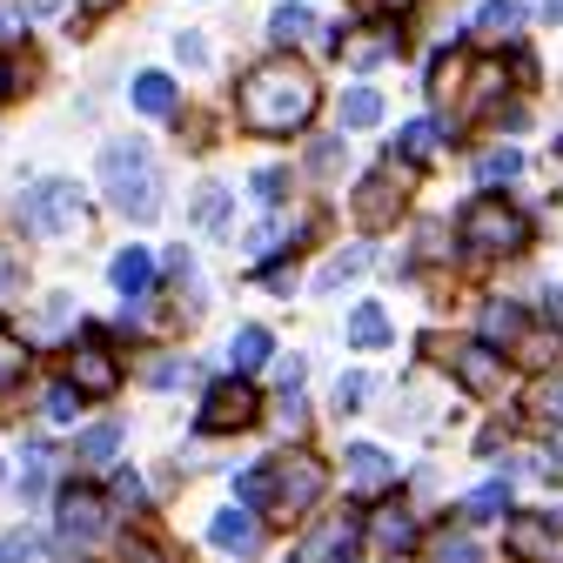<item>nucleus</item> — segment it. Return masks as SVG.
Here are the masks:
<instances>
[{
    "instance_id": "c03bdc74",
    "label": "nucleus",
    "mask_w": 563,
    "mask_h": 563,
    "mask_svg": "<svg viewBox=\"0 0 563 563\" xmlns=\"http://www.w3.org/2000/svg\"><path fill=\"white\" fill-rule=\"evenodd\" d=\"M8 289H21V262L0 249V296H8Z\"/></svg>"
},
{
    "instance_id": "7ed1b4c3",
    "label": "nucleus",
    "mask_w": 563,
    "mask_h": 563,
    "mask_svg": "<svg viewBox=\"0 0 563 563\" xmlns=\"http://www.w3.org/2000/svg\"><path fill=\"white\" fill-rule=\"evenodd\" d=\"M21 222L34 229V235H81L88 229V195L75 188V181H34L27 195H21Z\"/></svg>"
},
{
    "instance_id": "9d476101",
    "label": "nucleus",
    "mask_w": 563,
    "mask_h": 563,
    "mask_svg": "<svg viewBox=\"0 0 563 563\" xmlns=\"http://www.w3.org/2000/svg\"><path fill=\"white\" fill-rule=\"evenodd\" d=\"M510 550L530 556V563H563V523H550V517H517V523H510Z\"/></svg>"
},
{
    "instance_id": "72a5a7b5",
    "label": "nucleus",
    "mask_w": 563,
    "mask_h": 563,
    "mask_svg": "<svg viewBox=\"0 0 563 563\" xmlns=\"http://www.w3.org/2000/svg\"><path fill=\"white\" fill-rule=\"evenodd\" d=\"M437 563H483V550H476L470 537H443V543H437Z\"/></svg>"
},
{
    "instance_id": "79ce46f5",
    "label": "nucleus",
    "mask_w": 563,
    "mask_h": 563,
    "mask_svg": "<svg viewBox=\"0 0 563 563\" xmlns=\"http://www.w3.org/2000/svg\"><path fill=\"white\" fill-rule=\"evenodd\" d=\"M175 47H181V60H188V67H201V60H208V41H201V34H181Z\"/></svg>"
},
{
    "instance_id": "cd10ccee",
    "label": "nucleus",
    "mask_w": 563,
    "mask_h": 563,
    "mask_svg": "<svg viewBox=\"0 0 563 563\" xmlns=\"http://www.w3.org/2000/svg\"><path fill=\"white\" fill-rule=\"evenodd\" d=\"M376 543H383V550H409V543H416V523H409L402 510H383V517H376Z\"/></svg>"
},
{
    "instance_id": "b1692460",
    "label": "nucleus",
    "mask_w": 563,
    "mask_h": 563,
    "mask_svg": "<svg viewBox=\"0 0 563 563\" xmlns=\"http://www.w3.org/2000/svg\"><path fill=\"white\" fill-rule=\"evenodd\" d=\"M383 121V95L376 88H349L342 95V128H376Z\"/></svg>"
},
{
    "instance_id": "423d86ee",
    "label": "nucleus",
    "mask_w": 563,
    "mask_h": 563,
    "mask_svg": "<svg viewBox=\"0 0 563 563\" xmlns=\"http://www.w3.org/2000/svg\"><path fill=\"white\" fill-rule=\"evenodd\" d=\"M249 422H255V389H249L242 376H229V383L208 389V402H201V430H208V437H222V430H249Z\"/></svg>"
},
{
    "instance_id": "ddd939ff",
    "label": "nucleus",
    "mask_w": 563,
    "mask_h": 563,
    "mask_svg": "<svg viewBox=\"0 0 563 563\" xmlns=\"http://www.w3.org/2000/svg\"><path fill=\"white\" fill-rule=\"evenodd\" d=\"M523 329H530V322H523V309H517V302H483V335H476V342H489V349L504 356V349H517V342H523Z\"/></svg>"
},
{
    "instance_id": "4468645a",
    "label": "nucleus",
    "mask_w": 563,
    "mask_h": 563,
    "mask_svg": "<svg viewBox=\"0 0 563 563\" xmlns=\"http://www.w3.org/2000/svg\"><path fill=\"white\" fill-rule=\"evenodd\" d=\"M108 275H114V289L134 302V296L155 289V255H148V249H121V255L108 262Z\"/></svg>"
},
{
    "instance_id": "473e14b6",
    "label": "nucleus",
    "mask_w": 563,
    "mask_h": 563,
    "mask_svg": "<svg viewBox=\"0 0 563 563\" xmlns=\"http://www.w3.org/2000/svg\"><path fill=\"white\" fill-rule=\"evenodd\" d=\"M363 21H383V14H409V8H422V0H349Z\"/></svg>"
},
{
    "instance_id": "a211bd4d",
    "label": "nucleus",
    "mask_w": 563,
    "mask_h": 563,
    "mask_svg": "<svg viewBox=\"0 0 563 563\" xmlns=\"http://www.w3.org/2000/svg\"><path fill=\"white\" fill-rule=\"evenodd\" d=\"M396 476V463L376 450V443H356V450H349V483H356V489H383Z\"/></svg>"
},
{
    "instance_id": "58836bf2",
    "label": "nucleus",
    "mask_w": 563,
    "mask_h": 563,
    "mask_svg": "<svg viewBox=\"0 0 563 563\" xmlns=\"http://www.w3.org/2000/svg\"><path fill=\"white\" fill-rule=\"evenodd\" d=\"M363 389H369V376H342V383H335V409H356Z\"/></svg>"
},
{
    "instance_id": "6e6552de",
    "label": "nucleus",
    "mask_w": 563,
    "mask_h": 563,
    "mask_svg": "<svg viewBox=\"0 0 563 563\" xmlns=\"http://www.w3.org/2000/svg\"><path fill=\"white\" fill-rule=\"evenodd\" d=\"M456 383L470 389V396H497L504 389V356L489 342H463L456 349Z\"/></svg>"
},
{
    "instance_id": "39448f33",
    "label": "nucleus",
    "mask_w": 563,
    "mask_h": 563,
    "mask_svg": "<svg viewBox=\"0 0 563 563\" xmlns=\"http://www.w3.org/2000/svg\"><path fill=\"white\" fill-rule=\"evenodd\" d=\"M463 242H470L476 255H517V249L530 242V229H523L517 208H504V201H476L470 216H463Z\"/></svg>"
},
{
    "instance_id": "20e7f679",
    "label": "nucleus",
    "mask_w": 563,
    "mask_h": 563,
    "mask_svg": "<svg viewBox=\"0 0 563 563\" xmlns=\"http://www.w3.org/2000/svg\"><path fill=\"white\" fill-rule=\"evenodd\" d=\"M262 470H268V489H262V504H268L275 517H302V510L322 497V463H316L309 450L282 456V463H262Z\"/></svg>"
},
{
    "instance_id": "2eb2a0df",
    "label": "nucleus",
    "mask_w": 563,
    "mask_h": 563,
    "mask_svg": "<svg viewBox=\"0 0 563 563\" xmlns=\"http://www.w3.org/2000/svg\"><path fill=\"white\" fill-rule=\"evenodd\" d=\"M335 47H342V60H349V67H383V60L402 47V34H396V27H376V34H342Z\"/></svg>"
},
{
    "instance_id": "412c9836",
    "label": "nucleus",
    "mask_w": 563,
    "mask_h": 563,
    "mask_svg": "<svg viewBox=\"0 0 563 563\" xmlns=\"http://www.w3.org/2000/svg\"><path fill=\"white\" fill-rule=\"evenodd\" d=\"M517 175H523V155H517V148H489V155L476 162V181H483V188H510Z\"/></svg>"
},
{
    "instance_id": "4be33fe9",
    "label": "nucleus",
    "mask_w": 563,
    "mask_h": 563,
    "mask_svg": "<svg viewBox=\"0 0 563 563\" xmlns=\"http://www.w3.org/2000/svg\"><path fill=\"white\" fill-rule=\"evenodd\" d=\"M268 349H275L268 329L249 322V329H235V342H229V363H235V369H262V363H268Z\"/></svg>"
},
{
    "instance_id": "f257e3e1",
    "label": "nucleus",
    "mask_w": 563,
    "mask_h": 563,
    "mask_svg": "<svg viewBox=\"0 0 563 563\" xmlns=\"http://www.w3.org/2000/svg\"><path fill=\"white\" fill-rule=\"evenodd\" d=\"M316 101H322V88H316V75H309L302 60H262V67H249L242 88H235V114L255 134H296V128H309Z\"/></svg>"
},
{
    "instance_id": "4c0bfd02",
    "label": "nucleus",
    "mask_w": 563,
    "mask_h": 563,
    "mask_svg": "<svg viewBox=\"0 0 563 563\" xmlns=\"http://www.w3.org/2000/svg\"><path fill=\"white\" fill-rule=\"evenodd\" d=\"M148 383H155V389H175V383H188V363H175V356H162V363L148 369Z\"/></svg>"
},
{
    "instance_id": "bb28decb",
    "label": "nucleus",
    "mask_w": 563,
    "mask_h": 563,
    "mask_svg": "<svg viewBox=\"0 0 563 563\" xmlns=\"http://www.w3.org/2000/svg\"><path fill=\"white\" fill-rule=\"evenodd\" d=\"M21 369H27V342L0 329V389H14V383H21Z\"/></svg>"
},
{
    "instance_id": "c85d7f7f",
    "label": "nucleus",
    "mask_w": 563,
    "mask_h": 563,
    "mask_svg": "<svg viewBox=\"0 0 563 563\" xmlns=\"http://www.w3.org/2000/svg\"><path fill=\"white\" fill-rule=\"evenodd\" d=\"M114 443H121V430H114V422L88 430V437H81V463H108V456H114Z\"/></svg>"
},
{
    "instance_id": "dca6fc26",
    "label": "nucleus",
    "mask_w": 563,
    "mask_h": 563,
    "mask_svg": "<svg viewBox=\"0 0 563 563\" xmlns=\"http://www.w3.org/2000/svg\"><path fill=\"white\" fill-rule=\"evenodd\" d=\"M349 556H356V523H322L302 543V563H349Z\"/></svg>"
},
{
    "instance_id": "a19ab883",
    "label": "nucleus",
    "mask_w": 563,
    "mask_h": 563,
    "mask_svg": "<svg viewBox=\"0 0 563 563\" xmlns=\"http://www.w3.org/2000/svg\"><path fill=\"white\" fill-rule=\"evenodd\" d=\"M34 556V537H0V563H27Z\"/></svg>"
},
{
    "instance_id": "aec40b11",
    "label": "nucleus",
    "mask_w": 563,
    "mask_h": 563,
    "mask_svg": "<svg viewBox=\"0 0 563 563\" xmlns=\"http://www.w3.org/2000/svg\"><path fill=\"white\" fill-rule=\"evenodd\" d=\"M175 101H181V88H175L168 75H141V81H134V108L148 114V121H155V114H175Z\"/></svg>"
},
{
    "instance_id": "7c9ffc66",
    "label": "nucleus",
    "mask_w": 563,
    "mask_h": 563,
    "mask_svg": "<svg viewBox=\"0 0 563 563\" xmlns=\"http://www.w3.org/2000/svg\"><path fill=\"white\" fill-rule=\"evenodd\" d=\"M249 188H255V201H268V208H275L282 195H289V175H282V168H255V181H249Z\"/></svg>"
},
{
    "instance_id": "9b49d317",
    "label": "nucleus",
    "mask_w": 563,
    "mask_h": 563,
    "mask_svg": "<svg viewBox=\"0 0 563 563\" xmlns=\"http://www.w3.org/2000/svg\"><path fill=\"white\" fill-rule=\"evenodd\" d=\"M396 208H402V181H396V175H369V181L356 188V216H363V229H389Z\"/></svg>"
},
{
    "instance_id": "f8f14e48",
    "label": "nucleus",
    "mask_w": 563,
    "mask_h": 563,
    "mask_svg": "<svg viewBox=\"0 0 563 563\" xmlns=\"http://www.w3.org/2000/svg\"><path fill=\"white\" fill-rule=\"evenodd\" d=\"M208 543L229 550V556H255V550H262V530H255L249 510H222L216 523H208Z\"/></svg>"
},
{
    "instance_id": "ea45409f",
    "label": "nucleus",
    "mask_w": 563,
    "mask_h": 563,
    "mask_svg": "<svg viewBox=\"0 0 563 563\" xmlns=\"http://www.w3.org/2000/svg\"><path fill=\"white\" fill-rule=\"evenodd\" d=\"M75 409H81V396H75V389H67V383H60V389L47 396V416H54V422H67V416H75Z\"/></svg>"
},
{
    "instance_id": "c756f323",
    "label": "nucleus",
    "mask_w": 563,
    "mask_h": 563,
    "mask_svg": "<svg viewBox=\"0 0 563 563\" xmlns=\"http://www.w3.org/2000/svg\"><path fill=\"white\" fill-rule=\"evenodd\" d=\"M504 504H510V483H483V489H476V497H470L463 510H470V517H497Z\"/></svg>"
},
{
    "instance_id": "e433bc0d",
    "label": "nucleus",
    "mask_w": 563,
    "mask_h": 563,
    "mask_svg": "<svg viewBox=\"0 0 563 563\" xmlns=\"http://www.w3.org/2000/svg\"><path fill=\"white\" fill-rule=\"evenodd\" d=\"M489 121H497V128H510V134H523V128H530V108H523V101H510V108L497 101V108H489Z\"/></svg>"
},
{
    "instance_id": "0eeeda50",
    "label": "nucleus",
    "mask_w": 563,
    "mask_h": 563,
    "mask_svg": "<svg viewBox=\"0 0 563 563\" xmlns=\"http://www.w3.org/2000/svg\"><path fill=\"white\" fill-rule=\"evenodd\" d=\"M114 383H121V369H114V356L101 342H81L75 356H67V389L75 396H108Z\"/></svg>"
},
{
    "instance_id": "2f4dec72",
    "label": "nucleus",
    "mask_w": 563,
    "mask_h": 563,
    "mask_svg": "<svg viewBox=\"0 0 563 563\" xmlns=\"http://www.w3.org/2000/svg\"><path fill=\"white\" fill-rule=\"evenodd\" d=\"M309 168H316V175H335V168H342V141H335V134H322L316 148H309Z\"/></svg>"
},
{
    "instance_id": "f3484780",
    "label": "nucleus",
    "mask_w": 563,
    "mask_h": 563,
    "mask_svg": "<svg viewBox=\"0 0 563 563\" xmlns=\"http://www.w3.org/2000/svg\"><path fill=\"white\" fill-rule=\"evenodd\" d=\"M443 141H450V121H409L396 134V162H430Z\"/></svg>"
},
{
    "instance_id": "6ab92c4d",
    "label": "nucleus",
    "mask_w": 563,
    "mask_h": 563,
    "mask_svg": "<svg viewBox=\"0 0 563 563\" xmlns=\"http://www.w3.org/2000/svg\"><path fill=\"white\" fill-rule=\"evenodd\" d=\"M517 27H523V0H483L476 8V34H489V41H504Z\"/></svg>"
},
{
    "instance_id": "1a4fd4ad",
    "label": "nucleus",
    "mask_w": 563,
    "mask_h": 563,
    "mask_svg": "<svg viewBox=\"0 0 563 563\" xmlns=\"http://www.w3.org/2000/svg\"><path fill=\"white\" fill-rule=\"evenodd\" d=\"M101 530H108L101 497H95V489H67V497H60V537L67 543H95Z\"/></svg>"
},
{
    "instance_id": "393cba45",
    "label": "nucleus",
    "mask_w": 563,
    "mask_h": 563,
    "mask_svg": "<svg viewBox=\"0 0 563 563\" xmlns=\"http://www.w3.org/2000/svg\"><path fill=\"white\" fill-rule=\"evenodd\" d=\"M309 8H302V0H289V8H275V21H268V34L282 41V47H296V41H309Z\"/></svg>"
},
{
    "instance_id": "37998d69",
    "label": "nucleus",
    "mask_w": 563,
    "mask_h": 563,
    "mask_svg": "<svg viewBox=\"0 0 563 563\" xmlns=\"http://www.w3.org/2000/svg\"><path fill=\"white\" fill-rule=\"evenodd\" d=\"M537 409H543V416H550V422H563V383H550V389H543V396H537Z\"/></svg>"
},
{
    "instance_id": "a878e982",
    "label": "nucleus",
    "mask_w": 563,
    "mask_h": 563,
    "mask_svg": "<svg viewBox=\"0 0 563 563\" xmlns=\"http://www.w3.org/2000/svg\"><path fill=\"white\" fill-rule=\"evenodd\" d=\"M363 268H369V249L356 242V249L329 255V268H322V282H316V289H342V282H349V275H363Z\"/></svg>"
},
{
    "instance_id": "a18cd8bd",
    "label": "nucleus",
    "mask_w": 563,
    "mask_h": 563,
    "mask_svg": "<svg viewBox=\"0 0 563 563\" xmlns=\"http://www.w3.org/2000/svg\"><path fill=\"white\" fill-rule=\"evenodd\" d=\"M14 81H21V75H8V60H0V101H8V95H14Z\"/></svg>"
},
{
    "instance_id": "c9c22d12",
    "label": "nucleus",
    "mask_w": 563,
    "mask_h": 563,
    "mask_svg": "<svg viewBox=\"0 0 563 563\" xmlns=\"http://www.w3.org/2000/svg\"><path fill=\"white\" fill-rule=\"evenodd\" d=\"M114 504H121V510H141V504H148V497H141V476H134V470L114 476Z\"/></svg>"
},
{
    "instance_id": "f03ea898",
    "label": "nucleus",
    "mask_w": 563,
    "mask_h": 563,
    "mask_svg": "<svg viewBox=\"0 0 563 563\" xmlns=\"http://www.w3.org/2000/svg\"><path fill=\"white\" fill-rule=\"evenodd\" d=\"M101 195L121 208L128 222H155V208H162V175H155L148 141H134V134H114V141H108V148H101Z\"/></svg>"
},
{
    "instance_id": "5701e85b",
    "label": "nucleus",
    "mask_w": 563,
    "mask_h": 563,
    "mask_svg": "<svg viewBox=\"0 0 563 563\" xmlns=\"http://www.w3.org/2000/svg\"><path fill=\"white\" fill-rule=\"evenodd\" d=\"M349 342H356V349H383L389 342V316L376 302H363L356 316H349Z\"/></svg>"
},
{
    "instance_id": "f704fd0d",
    "label": "nucleus",
    "mask_w": 563,
    "mask_h": 563,
    "mask_svg": "<svg viewBox=\"0 0 563 563\" xmlns=\"http://www.w3.org/2000/svg\"><path fill=\"white\" fill-rule=\"evenodd\" d=\"M195 216H201V229H222V216H229V195H222V188H208V195L195 201Z\"/></svg>"
},
{
    "instance_id": "49530a36",
    "label": "nucleus",
    "mask_w": 563,
    "mask_h": 563,
    "mask_svg": "<svg viewBox=\"0 0 563 563\" xmlns=\"http://www.w3.org/2000/svg\"><path fill=\"white\" fill-rule=\"evenodd\" d=\"M550 14H563V0H550Z\"/></svg>"
}]
</instances>
